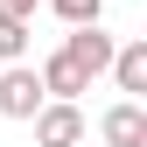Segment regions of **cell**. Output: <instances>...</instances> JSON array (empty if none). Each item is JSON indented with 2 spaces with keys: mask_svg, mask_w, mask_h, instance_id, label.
I'll use <instances>...</instances> for the list:
<instances>
[{
  "mask_svg": "<svg viewBox=\"0 0 147 147\" xmlns=\"http://www.w3.org/2000/svg\"><path fill=\"white\" fill-rule=\"evenodd\" d=\"M112 49H119V42H112V35H105L98 21H84V28H70V35H63V56L77 63L84 77H98V70H112Z\"/></svg>",
  "mask_w": 147,
  "mask_h": 147,
  "instance_id": "6da1fadb",
  "label": "cell"
},
{
  "mask_svg": "<svg viewBox=\"0 0 147 147\" xmlns=\"http://www.w3.org/2000/svg\"><path fill=\"white\" fill-rule=\"evenodd\" d=\"M84 140V112L77 105H56L49 98L42 112H35V147H77Z\"/></svg>",
  "mask_w": 147,
  "mask_h": 147,
  "instance_id": "7a4b0ae2",
  "label": "cell"
},
{
  "mask_svg": "<svg viewBox=\"0 0 147 147\" xmlns=\"http://www.w3.org/2000/svg\"><path fill=\"white\" fill-rule=\"evenodd\" d=\"M98 133H105V147H147V105L140 98H119L112 112L98 119Z\"/></svg>",
  "mask_w": 147,
  "mask_h": 147,
  "instance_id": "3957f363",
  "label": "cell"
},
{
  "mask_svg": "<svg viewBox=\"0 0 147 147\" xmlns=\"http://www.w3.org/2000/svg\"><path fill=\"white\" fill-rule=\"evenodd\" d=\"M0 112H7V119H35V112H42V77L14 63L7 77H0Z\"/></svg>",
  "mask_w": 147,
  "mask_h": 147,
  "instance_id": "277c9868",
  "label": "cell"
},
{
  "mask_svg": "<svg viewBox=\"0 0 147 147\" xmlns=\"http://www.w3.org/2000/svg\"><path fill=\"white\" fill-rule=\"evenodd\" d=\"M35 77H42V98H56V105H77V91H91V77H84V70L63 56V49H56L42 70H35Z\"/></svg>",
  "mask_w": 147,
  "mask_h": 147,
  "instance_id": "5b68a950",
  "label": "cell"
},
{
  "mask_svg": "<svg viewBox=\"0 0 147 147\" xmlns=\"http://www.w3.org/2000/svg\"><path fill=\"white\" fill-rule=\"evenodd\" d=\"M112 77H119V91H126V98H140V91H147V42L112 49Z\"/></svg>",
  "mask_w": 147,
  "mask_h": 147,
  "instance_id": "8992f818",
  "label": "cell"
},
{
  "mask_svg": "<svg viewBox=\"0 0 147 147\" xmlns=\"http://www.w3.org/2000/svg\"><path fill=\"white\" fill-rule=\"evenodd\" d=\"M49 7H56V21L84 28V21H98V14H105V0H49Z\"/></svg>",
  "mask_w": 147,
  "mask_h": 147,
  "instance_id": "52a82bcc",
  "label": "cell"
},
{
  "mask_svg": "<svg viewBox=\"0 0 147 147\" xmlns=\"http://www.w3.org/2000/svg\"><path fill=\"white\" fill-rule=\"evenodd\" d=\"M28 56V21H0V63H21Z\"/></svg>",
  "mask_w": 147,
  "mask_h": 147,
  "instance_id": "ba28073f",
  "label": "cell"
},
{
  "mask_svg": "<svg viewBox=\"0 0 147 147\" xmlns=\"http://www.w3.org/2000/svg\"><path fill=\"white\" fill-rule=\"evenodd\" d=\"M35 7H42V0H0V21H28Z\"/></svg>",
  "mask_w": 147,
  "mask_h": 147,
  "instance_id": "9c48e42d",
  "label": "cell"
}]
</instances>
